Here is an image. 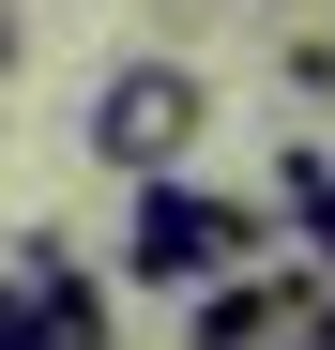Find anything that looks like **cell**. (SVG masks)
Here are the masks:
<instances>
[{
	"instance_id": "obj_1",
	"label": "cell",
	"mask_w": 335,
	"mask_h": 350,
	"mask_svg": "<svg viewBox=\"0 0 335 350\" xmlns=\"http://www.w3.org/2000/svg\"><path fill=\"white\" fill-rule=\"evenodd\" d=\"M274 259V228H259V198H229V183H137V213H122V274L137 289H229V274H259Z\"/></svg>"
},
{
	"instance_id": "obj_2",
	"label": "cell",
	"mask_w": 335,
	"mask_h": 350,
	"mask_svg": "<svg viewBox=\"0 0 335 350\" xmlns=\"http://www.w3.org/2000/svg\"><path fill=\"white\" fill-rule=\"evenodd\" d=\"M77 137H92V167H122V183H183L198 167V137H213V77L198 62H107L92 77V107H77Z\"/></svg>"
},
{
	"instance_id": "obj_3",
	"label": "cell",
	"mask_w": 335,
	"mask_h": 350,
	"mask_svg": "<svg viewBox=\"0 0 335 350\" xmlns=\"http://www.w3.org/2000/svg\"><path fill=\"white\" fill-rule=\"evenodd\" d=\"M0 350H122V305L92 289L62 228H16V259H0Z\"/></svg>"
},
{
	"instance_id": "obj_4",
	"label": "cell",
	"mask_w": 335,
	"mask_h": 350,
	"mask_svg": "<svg viewBox=\"0 0 335 350\" xmlns=\"http://www.w3.org/2000/svg\"><path fill=\"white\" fill-rule=\"evenodd\" d=\"M305 305H320V274H305V259H259V274H229V289L183 305V350H290Z\"/></svg>"
},
{
	"instance_id": "obj_5",
	"label": "cell",
	"mask_w": 335,
	"mask_h": 350,
	"mask_svg": "<svg viewBox=\"0 0 335 350\" xmlns=\"http://www.w3.org/2000/svg\"><path fill=\"white\" fill-rule=\"evenodd\" d=\"M335 198V137H290V152H274V198H259V228H305Z\"/></svg>"
},
{
	"instance_id": "obj_6",
	"label": "cell",
	"mask_w": 335,
	"mask_h": 350,
	"mask_svg": "<svg viewBox=\"0 0 335 350\" xmlns=\"http://www.w3.org/2000/svg\"><path fill=\"white\" fill-rule=\"evenodd\" d=\"M274 77H290V107H335V31H290V46H274Z\"/></svg>"
},
{
	"instance_id": "obj_7",
	"label": "cell",
	"mask_w": 335,
	"mask_h": 350,
	"mask_svg": "<svg viewBox=\"0 0 335 350\" xmlns=\"http://www.w3.org/2000/svg\"><path fill=\"white\" fill-rule=\"evenodd\" d=\"M305 274H320V289H335V198H320V213H305Z\"/></svg>"
},
{
	"instance_id": "obj_8",
	"label": "cell",
	"mask_w": 335,
	"mask_h": 350,
	"mask_svg": "<svg viewBox=\"0 0 335 350\" xmlns=\"http://www.w3.org/2000/svg\"><path fill=\"white\" fill-rule=\"evenodd\" d=\"M0 77H16V0H0Z\"/></svg>"
},
{
	"instance_id": "obj_9",
	"label": "cell",
	"mask_w": 335,
	"mask_h": 350,
	"mask_svg": "<svg viewBox=\"0 0 335 350\" xmlns=\"http://www.w3.org/2000/svg\"><path fill=\"white\" fill-rule=\"evenodd\" d=\"M137 16H183V0H137Z\"/></svg>"
}]
</instances>
